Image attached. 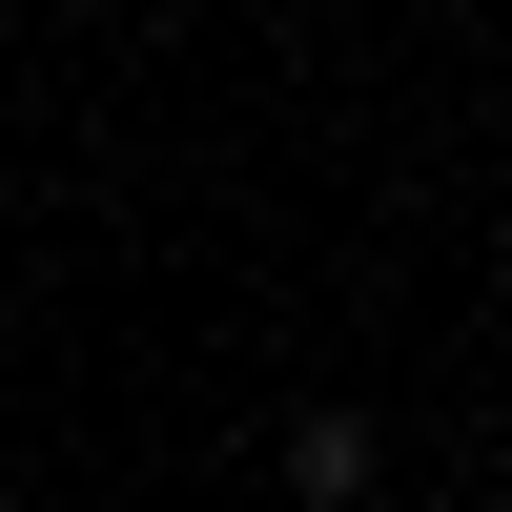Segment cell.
Returning a JSON list of instances; mask_svg holds the SVG:
<instances>
[{"mask_svg":"<svg viewBox=\"0 0 512 512\" xmlns=\"http://www.w3.org/2000/svg\"><path fill=\"white\" fill-rule=\"evenodd\" d=\"M287 492L349 512V492H369V410H287Z\"/></svg>","mask_w":512,"mask_h":512,"instance_id":"1","label":"cell"},{"mask_svg":"<svg viewBox=\"0 0 512 512\" xmlns=\"http://www.w3.org/2000/svg\"><path fill=\"white\" fill-rule=\"evenodd\" d=\"M492 512H512V492H492Z\"/></svg>","mask_w":512,"mask_h":512,"instance_id":"2","label":"cell"}]
</instances>
